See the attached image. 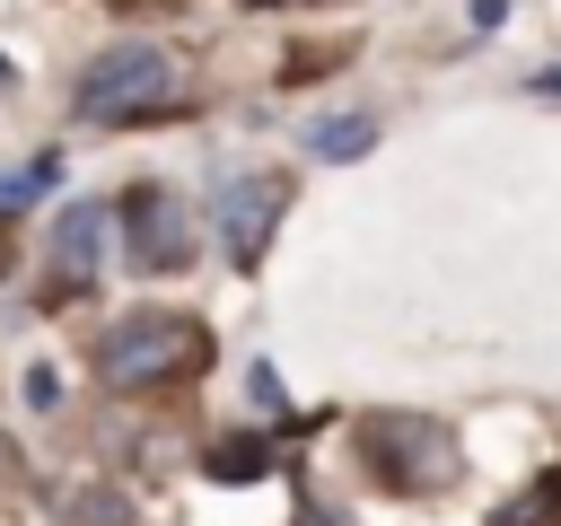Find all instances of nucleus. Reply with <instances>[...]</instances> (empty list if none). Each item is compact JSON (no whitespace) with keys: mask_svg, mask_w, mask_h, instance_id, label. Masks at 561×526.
<instances>
[{"mask_svg":"<svg viewBox=\"0 0 561 526\" xmlns=\"http://www.w3.org/2000/svg\"><path fill=\"white\" fill-rule=\"evenodd\" d=\"M53 175H61V158H26L18 175H0V210H18V202H35V193H53Z\"/></svg>","mask_w":561,"mask_h":526,"instance_id":"9d476101","label":"nucleus"},{"mask_svg":"<svg viewBox=\"0 0 561 526\" xmlns=\"http://www.w3.org/2000/svg\"><path fill=\"white\" fill-rule=\"evenodd\" d=\"M245 9H298V0H245Z\"/></svg>","mask_w":561,"mask_h":526,"instance_id":"4468645a","label":"nucleus"},{"mask_svg":"<svg viewBox=\"0 0 561 526\" xmlns=\"http://www.w3.org/2000/svg\"><path fill=\"white\" fill-rule=\"evenodd\" d=\"M9 79H18V70H9V53H0V88H9Z\"/></svg>","mask_w":561,"mask_h":526,"instance_id":"2eb2a0df","label":"nucleus"},{"mask_svg":"<svg viewBox=\"0 0 561 526\" xmlns=\"http://www.w3.org/2000/svg\"><path fill=\"white\" fill-rule=\"evenodd\" d=\"M26 403L53 412V403H61V368H26Z\"/></svg>","mask_w":561,"mask_h":526,"instance_id":"f8f14e48","label":"nucleus"},{"mask_svg":"<svg viewBox=\"0 0 561 526\" xmlns=\"http://www.w3.org/2000/svg\"><path fill=\"white\" fill-rule=\"evenodd\" d=\"M535 96H561V70H535Z\"/></svg>","mask_w":561,"mask_h":526,"instance_id":"ddd939ff","label":"nucleus"},{"mask_svg":"<svg viewBox=\"0 0 561 526\" xmlns=\"http://www.w3.org/2000/svg\"><path fill=\"white\" fill-rule=\"evenodd\" d=\"M123 228H131V237H123V263H131V272H184V263L202 254V245H193V210H184L167 184H131V193H123Z\"/></svg>","mask_w":561,"mask_h":526,"instance_id":"39448f33","label":"nucleus"},{"mask_svg":"<svg viewBox=\"0 0 561 526\" xmlns=\"http://www.w3.org/2000/svg\"><path fill=\"white\" fill-rule=\"evenodd\" d=\"M272 465H280L272 438H219V447H202V473L210 482H263Z\"/></svg>","mask_w":561,"mask_h":526,"instance_id":"0eeeda50","label":"nucleus"},{"mask_svg":"<svg viewBox=\"0 0 561 526\" xmlns=\"http://www.w3.org/2000/svg\"><path fill=\"white\" fill-rule=\"evenodd\" d=\"M307 149L333 158V167H342V158H368V149H377V123H368V114H324V123H307Z\"/></svg>","mask_w":561,"mask_h":526,"instance_id":"6e6552de","label":"nucleus"},{"mask_svg":"<svg viewBox=\"0 0 561 526\" xmlns=\"http://www.w3.org/2000/svg\"><path fill=\"white\" fill-rule=\"evenodd\" d=\"M491 526H561V465H552V473H535L517 500H500V508H491Z\"/></svg>","mask_w":561,"mask_h":526,"instance_id":"1a4fd4ad","label":"nucleus"},{"mask_svg":"<svg viewBox=\"0 0 561 526\" xmlns=\"http://www.w3.org/2000/svg\"><path fill=\"white\" fill-rule=\"evenodd\" d=\"M175 61H167V44H140V35H123V44H105L88 70H79V88H70V114H88V123H140V114H175Z\"/></svg>","mask_w":561,"mask_h":526,"instance_id":"7ed1b4c3","label":"nucleus"},{"mask_svg":"<svg viewBox=\"0 0 561 526\" xmlns=\"http://www.w3.org/2000/svg\"><path fill=\"white\" fill-rule=\"evenodd\" d=\"M351 447H359V465H368L386 491H403V500L447 491V482L465 473L456 438H447L438 421H421V412H359V421H351Z\"/></svg>","mask_w":561,"mask_h":526,"instance_id":"f03ea898","label":"nucleus"},{"mask_svg":"<svg viewBox=\"0 0 561 526\" xmlns=\"http://www.w3.org/2000/svg\"><path fill=\"white\" fill-rule=\"evenodd\" d=\"M96 245H105V202H70V210L53 219V263H61L70 281H88Z\"/></svg>","mask_w":561,"mask_h":526,"instance_id":"423d86ee","label":"nucleus"},{"mask_svg":"<svg viewBox=\"0 0 561 526\" xmlns=\"http://www.w3.org/2000/svg\"><path fill=\"white\" fill-rule=\"evenodd\" d=\"M202 368H210V324L184 316V307H131L96 333V377L114 395L175 386V377H202Z\"/></svg>","mask_w":561,"mask_h":526,"instance_id":"f257e3e1","label":"nucleus"},{"mask_svg":"<svg viewBox=\"0 0 561 526\" xmlns=\"http://www.w3.org/2000/svg\"><path fill=\"white\" fill-rule=\"evenodd\" d=\"M70 508H79L88 526H131V500H123V491H70Z\"/></svg>","mask_w":561,"mask_h":526,"instance_id":"9b49d317","label":"nucleus"},{"mask_svg":"<svg viewBox=\"0 0 561 526\" xmlns=\"http://www.w3.org/2000/svg\"><path fill=\"white\" fill-rule=\"evenodd\" d=\"M289 193H298V184H289L280 167H254V175H219V184H210V219H219L228 263H263V245L280 237Z\"/></svg>","mask_w":561,"mask_h":526,"instance_id":"20e7f679","label":"nucleus"}]
</instances>
